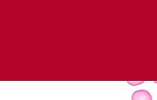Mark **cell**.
<instances>
[{
    "instance_id": "6da1fadb",
    "label": "cell",
    "mask_w": 157,
    "mask_h": 100,
    "mask_svg": "<svg viewBox=\"0 0 157 100\" xmlns=\"http://www.w3.org/2000/svg\"><path fill=\"white\" fill-rule=\"evenodd\" d=\"M132 100H152V97L146 90H139L133 93Z\"/></svg>"
}]
</instances>
